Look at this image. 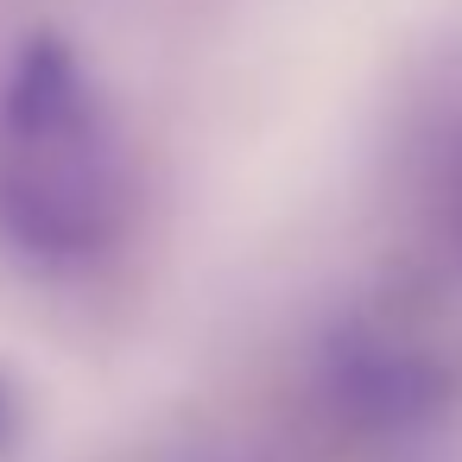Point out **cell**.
I'll return each mask as SVG.
<instances>
[{"mask_svg": "<svg viewBox=\"0 0 462 462\" xmlns=\"http://www.w3.org/2000/svg\"><path fill=\"white\" fill-rule=\"evenodd\" d=\"M108 127L64 45H26L0 89V228L39 260L89 254L108 235Z\"/></svg>", "mask_w": 462, "mask_h": 462, "instance_id": "6da1fadb", "label": "cell"}]
</instances>
